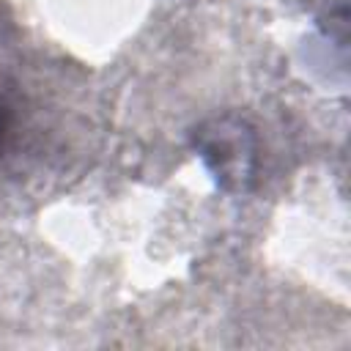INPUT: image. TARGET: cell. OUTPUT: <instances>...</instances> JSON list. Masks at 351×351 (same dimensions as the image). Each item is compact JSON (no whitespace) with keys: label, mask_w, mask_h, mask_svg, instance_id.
<instances>
[{"label":"cell","mask_w":351,"mask_h":351,"mask_svg":"<svg viewBox=\"0 0 351 351\" xmlns=\"http://www.w3.org/2000/svg\"><path fill=\"white\" fill-rule=\"evenodd\" d=\"M203 148H222V151H247V148H244V143H239V134H236V137H230V134H228L225 123H219V126H217V132L211 134V143H208V145H203ZM233 159H236V165H239V167H241V170L247 173V167L241 165V156H239V154H222V159H217V162H219V167H222V170L228 173V170H230V162H233Z\"/></svg>","instance_id":"6da1fadb"}]
</instances>
